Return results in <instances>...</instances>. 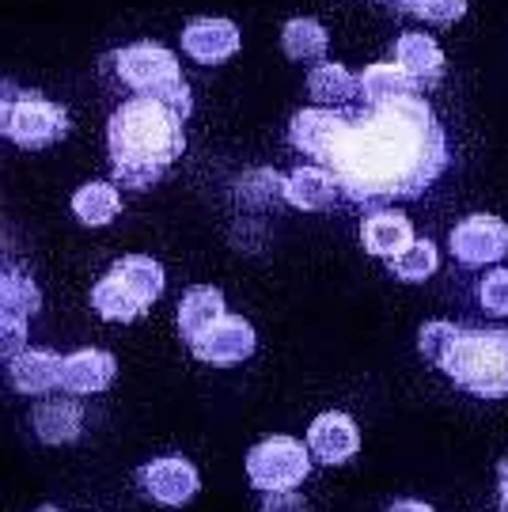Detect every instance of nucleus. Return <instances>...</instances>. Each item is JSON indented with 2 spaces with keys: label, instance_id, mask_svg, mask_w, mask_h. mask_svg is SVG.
<instances>
[{
  "label": "nucleus",
  "instance_id": "f257e3e1",
  "mask_svg": "<svg viewBox=\"0 0 508 512\" xmlns=\"http://www.w3.org/2000/svg\"><path fill=\"white\" fill-rule=\"evenodd\" d=\"M315 164L334 175L345 202H414L448 171L452 145L429 99L399 95L368 103L361 114L338 110L330 141Z\"/></svg>",
  "mask_w": 508,
  "mask_h": 512
},
{
  "label": "nucleus",
  "instance_id": "f03ea898",
  "mask_svg": "<svg viewBox=\"0 0 508 512\" xmlns=\"http://www.w3.org/2000/svg\"><path fill=\"white\" fill-rule=\"evenodd\" d=\"M107 152L114 183L152 190L186 152V114L152 95H133L110 114Z\"/></svg>",
  "mask_w": 508,
  "mask_h": 512
},
{
  "label": "nucleus",
  "instance_id": "7ed1b4c3",
  "mask_svg": "<svg viewBox=\"0 0 508 512\" xmlns=\"http://www.w3.org/2000/svg\"><path fill=\"white\" fill-rule=\"evenodd\" d=\"M440 372L474 399H508V330H459Z\"/></svg>",
  "mask_w": 508,
  "mask_h": 512
},
{
  "label": "nucleus",
  "instance_id": "20e7f679",
  "mask_svg": "<svg viewBox=\"0 0 508 512\" xmlns=\"http://www.w3.org/2000/svg\"><path fill=\"white\" fill-rule=\"evenodd\" d=\"M110 69L126 84L133 95H152L167 107H175L179 114L190 118L194 99H190V84L179 69V57L171 54L160 42H133L122 46L118 54H110Z\"/></svg>",
  "mask_w": 508,
  "mask_h": 512
},
{
  "label": "nucleus",
  "instance_id": "39448f33",
  "mask_svg": "<svg viewBox=\"0 0 508 512\" xmlns=\"http://www.w3.org/2000/svg\"><path fill=\"white\" fill-rule=\"evenodd\" d=\"M4 107H0V129L12 145L27 148H50L57 141H65L69 133V110L54 103V99H42L35 92H16V84L8 80L4 84Z\"/></svg>",
  "mask_w": 508,
  "mask_h": 512
},
{
  "label": "nucleus",
  "instance_id": "423d86ee",
  "mask_svg": "<svg viewBox=\"0 0 508 512\" xmlns=\"http://www.w3.org/2000/svg\"><path fill=\"white\" fill-rule=\"evenodd\" d=\"M311 459L315 456L308 444L273 433L247 452V478L258 494H289V490H300L304 478L311 475Z\"/></svg>",
  "mask_w": 508,
  "mask_h": 512
},
{
  "label": "nucleus",
  "instance_id": "0eeeda50",
  "mask_svg": "<svg viewBox=\"0 0 508 512\" xmlns=\"http://www.w3.org/2000/svg\"><path fill=\"white\" fill-rule=\"evenodd\" d=\"M452 258L463 266H493L508 255V224L493 213L463 217L448 236Z\"/></svg>",
  "mask_w": 508,
  "mask_h": 512
},
{
  "label": "nucleus",
  "instance_id": "6e6552de",
  "mask_svg": "<svg viewBox=\"0 0 508 512\" xmlns=\"http://www.w3.org/2000/svg\"><path fill=\"white\" fill-rule=\"evenodd\" d=\"M137 486H141V494H148L156 505L179 509V505H190V501L198 497L201 475L190 459L156 456L137 471Z\"/></svg>",
  "mask_w": 508,
  "mask_h": 512
},
{
  "label": "nucleus",
  "instance_id": "1a4fd4ad",
  "mask_svg": "<svg viewBox=\"0 0 508 512\" xmlns=\"http://www.w3.org/2000/svg\"><path fill=\"white\" fill-rule=\"evenodd\" d=\"M254 346H258V334H254L251 323L243 315H224V319H217L205 334H198L190 342V353L198 357L201 365L232 368L239 361H247Z\"/></svg>",
  "mask_w": 508,
  "mask_h": 512
},
{
  "label": "nucleus",
  "instance_id": "9d476101",
  "mask_svg": "<svg viewBox=\"0 0 508 512\" xmlns=\"http://www.w3.org/2000/svg\"><path fill=\"white\" fill-rule=\"evenodd\" d=\"M243 46V35L232 19L224 16H198L182 27V54L198 65H224Z\"/></svg>",
  "mask_w": 508,
  "mask_h": 512
},
{
  "label": "nucleus",
  "instance_id": "9b49d317",
  "mask_svg": "<svg viewBox=\"0 0 508 512\" xmlns=\"http://www.w3.org/2000/svg\"><path fill=\"white\" fill-rule=\"evenodd\" d=\"M308 448L319 463L338 467V463H349V459L361 452V429L342 410H327V414H319V418L311 421Z\"/></svg>",
  "mask_w": 508,
  "mask_h": 512
},
{
  "label": "nucleus",
  "instance_id": "f8f14e48",
  "mask_svg": "<svg viewBox=\"0 0 508 512\" xmlns=\"http://www.w3.org/2000/svg\"><path fill=\"white\" fill-rule=\"evenodd\" d=\"M61 361L65 357H57L54 349H38V346H27L19 349L12 361H4L8 365V380L16 387L19 395H50L54 387H61Z\"/></svg>",
  "mask_w": 508,
  "mask_h": 512
},
{
  "label": "nucleus",
  "instance_id": "ddd939ff",
  "mask_svg": "<svg viewBox=\"0 0 508 512\" xmlns=\"http://www.w3.org/2000/svg\"><path fill=\"white\" fill-rule=\"evenodd\" d=\"M114 372H118V361L107 349H76L61 361V387L69 395H99L114 384Z\"/></svg>",
  "mask_w": 508,
  "mask_h": 512
},
{
  "label": "nucleus",
  "instance_id": "4468645a",
  "mask_svg": "<svg viewBox=\"0 0 508 512\" xmlns=\"http://www.w3.org/2000/svg\"><path fill=\"white\" fill-rule=\"evenodd\" d=\"M338 198H342V190L323 164H304L292 175H285V202L300 213H327Z\"/></svg>",
  "mask_w": 508,
  "mask_h": 512
},
{
  "label": "nucleus",
  "instance_id": "2eb2a0df",
  "mask_svg": "<svg viewBox=\"0 0 508 512\" xmlns=\"http://www.w3.org/2000/svg\"><path fill=\"white\" fill-rule=\"evenodd\" d=\"M224 315H228V304H224V293L217 285H194V289L182 293L179 308H175V327L190 346L198 334H205Z\"/></svg>",
  "mask_w": 508,
  "mask_h": 512
},
{
  "label": "nucleus",
  "instance_id": "dca6fc26",
  "mask_svg": "<svg viewBox=\"0 0 508 512\" xmlns=\"http://www.w3.org/2000/svg\"><path fill=\"white\" fill-rule=\"evenodd\" d=\"M395 61L418 80L421 88H425V84H440V76L448 69V57L436 46V38L421 35V31L399 35V42H395Z\"/></svg>",
  "mask_w": 508,
  "mask_h": 512
},
{
  "label": "nucleus",
  "instance_id": "f3484780",
  "mask_svg": "<svg viewBox=\"0 0 508 512\" xmlns=\"http://www.w3.org/2000/svg\"><path fill=\"white\" fill-rule=\"evenodd\" d=\"M361 243L372 258H387L391 262L402 247L414 243V224H410V217H402L399 209H380V213H372V217L364 220Z\"/></svg>",
  "mask_w": 508,
  "mask_h": 512
},
{
  "label": "nucleus",
  "instance_id": "a211bd4d",
  "mask_svg": "<svg viewBox=\"0 0 508 512\" xmlns=\"http://www.w3.org/2000/svg\"><path fill=\"white\" fill-rule=\"evenodd\" d=\"M31 425L42 444H73L84 429V410L73 399H42L31 414Z\"/></svg>",
  "mask_w": 508,
  "mask_h": 512
},
{
  "label": "nucleus",
  "instance_id": "6ab92c4d",
  "mask_svg": "<svg viewBox=\"0 0 508 512\" xmlns=\"http://www.w3.org/2000/svg\"><path fill=\"white\" fill-rule=\"evenodd\" d=\"M308 95L319 107H345L361 95V76H353L338 61H319L308 73Z\"/></svg>",
  "mask_w": 508,
  "mask_h": 512
},
{
  "label": "nucleus",
  "instance_id": "aec40b11",
  "mask_svg": "<svg viewBox=\"0 0 508 512\" xmlns=\"http://www.w3.org/2000/svg\"><path fill=\"white\" fill-rule=\"evenodd\" d=\"M110 274L118 277V281H122L129 293L145 304V308H152V304L160 300V293H164V281H167L164 266H160L156 258H148V255L118 258V262L110 266Z\"/></svg>",
  "mask_w": 508,
  "mask_h": 512
},
{
  "label": "nucleus",
  "instance_id": "412c9836",
  "mask_svg": "<svg viewBox=\"0 0 508 512\" xmlns=\"http://www.w3.org/2000/svg\"><path fill=\"white\" fill-rule=\"evenodd\" d=\"M421 84L402 69L399 61H372L361 73V99L364 103H387L399 95H418Z\"/></svg>",
  "mask_w": 508,
  "mask_h": 512
},
{
  "label": "nucleus",
  "instance_id": "4be33fe9",
  "mask_svg": "<svg viewBox=\"0 0 508 512\" xmlns=\"http://www.w3.org/2000/svg\"><path fill=\"white\" fill-rule=\"evenodd\" d=\"M91 308H95L99 319H107V323H133L137 315L148 311L114 274L99 277V281L91 285Z\"/></svg>",
  "mask_w": 508,
  "mask_h": 512
},
{
  "label": "nucleus",
  "instance_id": "5701e85b",
  "mask_svg": "<svg viewBox=\"0 0 508 512\" xmlns=\"http://www.w3.org/2000/svg\"><path fill=\"white\" fill-rule=\"evenodd\" d=\"M330 46L327 27L311 16H296L281 27V50L289 61H323Z\"/></svg>",
  "mask_w": 508,
  "mask_h": 512
},
{
  "label": "nucleus",
  "instance_id": "b1692460",
  "mask_svg": "<svg viewBox=\"0 0 508 512\" xmlns=\"http://www.w3.org/2000/svg\"><path fill=\"white\" fill-rule=\"evenodd\" d=\"M122 213L118 183H84L73 194V217L88 228H103Z\"/></svg>",
  "mask_w": 508,
  "mask_h": 512
},
{
  "label": "nucleus",
  "instance_id": "393cba45",
  "mask_svg": "<svg viewBox=\"0 0 508 512\" xmlns=\"http://www.w3.org/2000/svg\"><path fill=\"white\" fill-rule=\"evenodd\" d=\"M436 266H440V251H436L433 239L425 236H414L410 247H402L399 255L391 258V274L406 281V285H421V281H429L436 274Z\"/></svg>",
  "mask_w": 508,
  "mask_h": 512
},
{
  "label": "nucleus",
  "instance_id": "a878e982",
  "mask_svg": "<svg viewBox=\"0 0 508 512\" xmlns=\"http://www.w3.org/2000/svg\"><path fill=\"white\" fill-rule=\"evenodd\" d=\"M42 308V293L27 274H19L16 266H4L0 277V311L8 315H23V319H35Z\"/></svg>",
  "mask_w": 508,
  "mask_h": 512
},
{
  "label": "nucleus",
  "instance_id": "bb28decb",
  "mask_svg": "<svg viewBox=\"0 0 508 512\" xmlns=\"http://www.w3.org/2000/svg\"><path fill=\"white\" fill-rule=\"evenodd\" d=\"M459 330H463V327H455V323H448V319H429V323L418 330L421 357H425V361H433V365L440 368V365H444V357L452 353Z\"/></svg>",
  "mask_w": 508,
  "mask_h": 512
},
{
  "label": "nucleus",
  "instance_id": "cd10ccee",
  "mask_svg": "<svg viewBox=\"0 0 508 512\" xmlns=\"http://www.w3.org/2000/svg\"><path fill=\"white\" fill-rule=\"evenodd\" d=\"M391 4L425 23H436V27H448L467 16V0H391Z\"/></svg>",
  "mask_w": 508,
  "mask_h": 512
},
{
  "label": "nucleus",
  "instance_id": "c85d7f7f",
  "mask_svg": "<svg viewBox=\"0 0 508 512\" xmlns=\"http://www.w3.org/2000/svg\"><path fill=\"white\" fill-rule=\"evenodd\" d=\"M478 300H482V308L490 311V315L505 319L508 315V270H490V274L482 277Z\"/></svg>",
  "mask_w": 508,
  "mask_h": 512
},
{
  "label": "nucleus",
  "instance_id": "c756f323",
  "mask_svg": "<svg viewBox=\"0 0 508 512\" xmlns=\"http://www.w3.org/2000/svg\"><path fill=\"white\" fill-rule=\"evenodd\" d=\"M27 323H31V319H23V315L0 311V334H4L0 353H4V361H12L19 349H27Z\"/></svg>",
  "mask_w": 508,
  "mask_h": 512
},
{
  "label": "nucleus",
  "instance_id": "7c9ffc66",
  "mask_svg": "<svg viewBox=\"0 0 508 512\" xmlns=\"http://www.w3.org/2000/svg\"><path fill=\"white\" fill-rule=\"evenodd\" d=\"M266 509H304V497H296V490H289V494H266Z\"/></svg>",
  "mask_w": 508,
  "mask_h": 512
},
{
  "label": "nucleus",
  "instance_id": "2f4dec72",
  "mask_svg": "<svg viewBox=\"0 0 508 512\" xmlns=\"http://www.w3.org/2000/svg\"><path fill=\"white\" fill-rule=\"evenodd\" d=\"M497 505L508 512V456L497 463Z\"/></svg>",
  "mask_w": 508,
  "mask_h": 512
},
{
  "label": "nucleus",
  "instance_id": "473e14b6",
  "mask_svg": "<svg viewBox=\"0 0 508 512\" xmlns=\"http://www.w3.org/2000/svg\"><path fill=\"white\" fill-rule=\"evenodd\" d=\"M391 509H418V512H429V505H425V501H406V497H402V501H391Z\"/></svg>",
  "mask_w": 508,
  "mask_h": 512
}]
</instances>
